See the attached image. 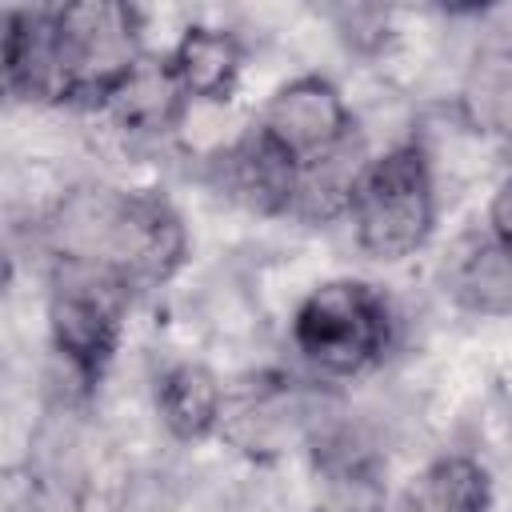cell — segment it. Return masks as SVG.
<instances>
[{
	"mask_svg": "<svg viewBox=\"0 0 512 512\" xmlns=\"http://www.w3.org/2000/svg\"><path fill=\"white\" fill-rule=\"evenodd\" d=\"M44 244L64 268L144 288L168 280L188 252L180 212L156 192L80 184L44 216Z\"/></svg>",
	"mask_w": 512,
	"mask_h": 512,
	"instance_id": "1",
	"label": "cell"
},
{
	"mask_svg": "<svg viewBox=\"0 0 512 512\" xmlns=\"http://www.w3.org/2000/svg\"><path fill=\"white\" fill-rule=\"evenodd\" d=\"M144 64L140 16L128 4L92 0L48 8V100L108 104Z\"/></svg>",
	"mask_w": 512,
	"mask_h": 512,
	"instance_id": "2",
	"label": "cell"
},
{
	"mask_svg": "<svg viewBox=\"0 0 512 512\" xmlns=\"http://www.w3.org/2000/svg\"><path fill=\"white\" fill-rule=\"evenodd\" d=\"M364 256L396 264L416 256L436 228V184L420 144H396L372 156L348 204Z\"/></svg>",
	"mask_w": 512,
	"mask_h": 512,
	"instance_id": "3",
	"label": "cell"
},
{
	"mask_svg": "<svg viewBox=\"0 0 512 512\" xmlns=\"http://www.w3.org/2000/svg\"><path fill=\"white\" fill-rule=\"evenodd\" d=\"M388 340V304L364 280H324L300 300L292 316L296 352L324 376L368 372L388 352Z\"/></svg>",
	"mask_w": 512,
	"mask_h": 512,
	"instance_id": "4",
	"label": "cell"
},
{
	"mask_svg": "<svg viewBox=\"0 0 512 512\" xmlns=\"http://www.w3.org/2000/svg\"><path fill=\"white\" fill-rule=\"evenodd\" d=\"M124 300H128L124 284L80 268H64V276L48 296L52 348L84 384H92L108 368L120 344Z\"/></svg>",
	"mask_w": 512,
	"mask_h": 512,
	"instance_id": "5",
	"label": "cell"
},
{
	"mask_svg": "<svg viewBox=\"0 0 512 512\" xmlns=\"http://www.w3.org/2000/svg\"><path fill=\"white\" fill-rule=\"evenodd\" d=\"M288 160L308 164L340 144H348L352 132V112L340 96V88L324 76H296L288 84H280L256 124Z\"/></svg>",
	"mask_w": 512,
	"mask_h": 512,
	"instance_id": "6",
	"label": "cell"
},
{
	"mask_svg": "<svg viewBox=\"0 0 512 512\" xmlns=\"http://www.w3.org/2000/svg\"><path fill=\"white\" fill-rule=\"evenodd\" d=\"M220 188L248 212L288 216L296 196V160H288L260 128H252L220 156Z\"/></svg>",
	"mask_w": 512,
	"mask_h": 512,
	"instance_id": "7",
	"label": "cell"
},
{
	"mask_svg": "<svg viewBox=\"0 0 512 512\" xmlns=\"http://www.w3.org/2000/svg\"><path fill=\"white\" fill-rule=\"evenodd\" d=\"M444 288L468 312L512 316V252L492 236L460 240L444 264Z\"/></svg>",
	"mask_w": 512,
	"mask_h": 512,
	"instance_id": "8",
	"label": "cell"
},
{
	"mask_svg": "<svg viewBox=\"0 0 512 512\" xmlns=\"http://www.w3.org/2000/svg\"><path fill=\"white\" fill-rule=\"evenodd\" d=\"M492 480L472 456H436L392 500L388 512H488Z\"/></svg>",
	"mask_w": 512,
	"mask_h": 512,
	"instance_id": "9",
	"label": "cell"
},
{
	"mask_svg": "<svg viewBox=\"0 0 512 512\" xmlns=\"http://www.w3.org/2000/svg\"><path fill=\"white\" fill-rule=\"evenodd\" d=\"M240 64H244L240 40L208 24L188 28L168 56V72L176 76L188 100H228V92L236 88Z\"/></svg>",
	"mask_w": 512,
	"mask_h": 512,
	"instance_id": "10",
	"label": "cell"
},
{
	"mask_svg": "<svg viewBox=\"0 0 512 512\" xmlns=\"http://www.w3.org/2000/svg\"><path fill=\"white\" fill-rule=\"evenodd\" d=\"M156 412L176 440H204L224 420V388L204 364H172L156 380Z\"/></svg>",
	"mask_w": 512,
	"mask_h": 512,
	"instance_id": "11",
	"label": "cell"
},
{
	"mask_svg": "<svg viewBox=\"0 0 512 512\" xmlns=\"http://www.w3.org/2000/svg\"><path fill=\"white\" fill-rule=\"evenodd\" d=\"M364 164H368V156H364L356 136L348 144L300 164L296 168V196H292L288 216H300V220H312V224L332 220V216H348V204H352V192L360 184Z\"/></svg>",
	"mask_w": 512,
	"mask_h": 512,
	"instance_id": "12",
	"label": "cell"
},
{
	"mask_svg": "<svg viewBox=\"0 0 512 512\" xmlns=\"http://www.w3.org/2000/svg\"><path fill=\"white\" fill-rule=\"evenodd\" d=\"M460 112L480 136L512 148V44L484 48L468 64L460 84Z\"/></svg>",
	"mask_w": 512,
	"mask_h": 512,
	"instance_id": "13",
	"label": "cell"
},
{
	"mask_svg": "<svg viewBox=\"0 0 512 512\" xmlns=\"http://www.w3.org/2000/svg\"><path fill=\"white\" fill-rule=\"evenodd\" d=\"M188 96L180 92L176 76L168 72V64H140L116 92L112 100L104 104L116 124L124 132H140V136H156V132H168L180 112H184Z\"/></svg>",
	"mask_w": 512,
	"mask_h": 512,
	"instance_id": "14",
	"label": "cell"
},
{
	"mask_svg": "<svg viewBox=\"0 0 512 512\" xmlns=\"http://www.w3.org/2000/svg\"><path fill=\"white\" fill-rule=\"evenodd\" d=\"M312 512H388V504L372 480L344 476V480H332V488L312 504Z\"/></svg>",
	"mask_w": 512,
	"mask_h": 512,
	"instance_id": "15",
	"label": "cell"
},
{
	"mask_svg": "<svg viewBox=\"0 0 512 512\" xmlns=\"http://www.w3.org/2000/svg\"><path fill=\"white\" fill-rule=\"evenodd\" d=\"M488 236L512 252V176L492 192V204H488Z\"/></svg>",
	"mask_w": 512,
	"mask_h": 512,
	"instance_id": "16",
	"label": "cell"
}]
</instances>
